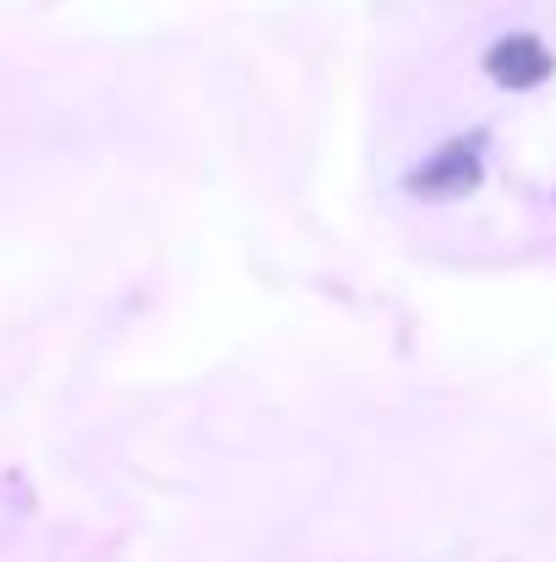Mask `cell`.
<instances>
[{
  "label": "cell",
  "instance_id": "cell-1",
  "mask_svg": "<svg viewBox=\"0 0 556 562\" xmlns=\"http://www.w3.org/2000/svg\"><path fill=\"white\" fill-rule=\"evenodd\" d=\"M480 181H486V132H458L442 148H431L420 165H409L398 187L420 202H458L480 191Z\"/></svg>",
  "mask_w": 556,
  "mask_h": 562
},
{
  "label": "cell",
  "instance_id": "cell-2",
  "mask_svg": "<svg viewBox=\"0 0 556 562\" xmlns=\"http://www.w3.org/2000/svg\"><path fill=\"white\" fill-rule=\"evenodd\" d=\"M480 71L502 93H535L556 77V49L541 33H502L497 44H486Z\"/></svg>",
  "mask_w": 556,
  "mask_h": 562
}]
</instances>
